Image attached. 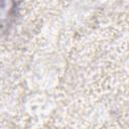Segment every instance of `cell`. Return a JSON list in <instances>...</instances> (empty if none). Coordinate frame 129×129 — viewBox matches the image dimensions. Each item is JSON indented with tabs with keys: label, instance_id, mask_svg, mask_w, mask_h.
<instances>
[{
	"label": "cell",
	"instance_id": "cell-1",
	"mask_svg": "<svg viewBox=\"0 0 129 129\" xmlns=\"http://www.w3.org/2000/svg\"><path fill=\"white\" fill-rule=\"evenodd\" d=\"M17 10V0H0V32L8 28Z\"/></svg>",
	"mask_w": 129,
	"mask_h": 129
}]
</instances>
